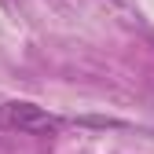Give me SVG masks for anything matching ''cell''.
<instances>
[{
	"mask_svg": "<svg viewBox=\"0 0 154 154\" xmlns=\"http://www.w3.org/2000/svg\"><path fill=\"white\" fill-rule=\"evenodd\" d=\"M0 121L18 128V132H26V136H55L63 128V121L55 114H48L37 103H26V99H8L0 106Z\"/></svg>",
	"mask_w": 154,
	"mask_h": 154,
	"instance_id": "6da1fadb",
	"label": "cell"
},
{
	"mask_svg": "<svg viewBox=\"0 0 154 154\" xmlns=\"http://www.w3.org/2000/svg\"><path fill=\"white\" fill-rule=\"evenodd\" d=\"M0 4H4V8H11V4H15V0H0Z\"/></svg>",
	"mask_w": 154,
	"mask_h": 154,
	"instance_id": "7a4b0ae2",
	"label": "cell"
}]
</instances>
